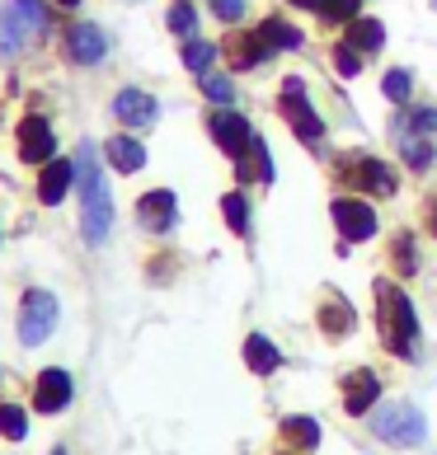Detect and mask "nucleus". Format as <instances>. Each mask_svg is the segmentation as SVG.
<instances>
[{"label":"nucleus","mask_w":437,"mask_h":455,"mask_svg":"<svg viewBox=\"0 0 437 455\" xmlns=\"http://www.w3.org/2000/svg\"><path fill=\"white\" fill-rule=\"evenodd\" d=\"M212 61H216V47L189 38V47H183V66H189V71H198V76H207V71H212Z\"/></svg>","instance_id":"a878e982"},{"label":"nucleus","mask_w":437,"mask_h":455,"mask_svg":"<svg viewBox=\"0 0 437 455\" xmlns=\"http://www.w3.org/2000/svg\"><path fill=\"white\" fill-rule=\"evenodd\" d=\"M433 226H437V207H433Z\"/></svg>","instance_id":"58836bf2"},{"label":"nucleus","mask_w":437,"mask_h":455,"mask_svg":"<svg viewBox=\"0 0 437 455\" xmlns=\"http://www.w3.org/2000/svg\"><path fill=\"white\" fill-rule=\"evenodd\" d=\"M372 432L391 446H418L428 436V423H424V413H418L414 403H391V409H381L372 418Z\"/></svg>","instance_id":"20e7f679"},{"label":"nucleus","mask_w":437,"mask_h":455,"mask_svg":"<svg viewBox=\"0 0 437 455\" xmlns=\"http://www.w3.org/2000/svg\"><path fill=\"white\" fill-rule=\"evenodd\" d=\"M170 28L179 33V38H193L198 33V10L189 5V0H174L170 5Z\"/></svg>","instance_id":"cd10ccee"},{"label":"nucleus","mask_w":437,"mask_h":455,"mask_svg":"<svg viewBox=\"0 0 437 455\" xmlns=\"http://www.w3.org/2000/svg\"><path fill=\"white\" fill-rule=\"evenodd\" d=\"M352 47H362V52H381V43H385V28L376 20H352Z\"/></svg>","instance_id":"4be33fe9"},{"label":"nucleus","mask_w":437,"mask_h":455,"mask_svg":"<svg viewBox=\"0 0 437 455\" xmlns=\"http://www.w3.org/2000/svg\"><path fill=\"white\" fill-rule=\"evenodd\" d=\"M76 179V164L71 160H47L43 164V179H38V197L47 202V207H57V202L66 197V188H71Z\"/></svg>","instance_id":"4468645a"},{"label":"nucleus","mask_w":437,"mask_h":455,"mask_svg":"<svg viewBox=\"0 0 437 455\" xmlns=\"http://www.w3.org/2000/svg\"><path fill=\"white\" fill-rule=\"evenodd\" d=\"M57 324V296L53 291H24V306H20V339L24 347H38Z\"/></svg>","instance_id":"39448f33"},{"label":"nucleus","mask_w":437,"mask_h":455,"mask_svg":"<svg viewBox=\"0 0 437 455\" xmlns=\"http://www.w3.org/2000/svg\"><path fill=\"white\" fill-rule=\"evenodd\" d=\"M376 300H381V339L395 357H418V319H414V306L400 286L381 282L376 286Z\"/></svg>","instance_id":"f03ea898"},{"label":"nucleus","mask_w":437,"mask_h":455,"mask_svg":"<svg viewBox=\"0 0 437 455\" xmlns=\"http://www.w3.org/2000/svg\"><path fill=\"white\" fill-rule=\"evenodd\" d=\"M268 57H273V47H268L259 33H255V38H240V43H235V66H259V61H268Z\"/></svg>","instance_id":"bb28decb"},{"label":"nucleus","mask_w":437,"mask_h":455,"mask_svg":"<svg viewBox=\"0 0 437 455\" xmlns=\"http://www.w3.org/2000/svg\"><path fill=\"white\" fill-rule=\"evenodd\" d=\"M334 226H339V235H344L348 244L372 240V235H376V212H372V202H362V197H339V202H334Z\"/></svg>","instance_id":"423d86ee"},{"label":"nucleus","mask_w":437,"mask_h":455,"mask_svg":"<svg viewBox=\"0 0 437 455\" xmlns=\"http://www.w3.org/2000/svg\"><path fill=\"white\" fill-rule=\"evenodd\" d=\"M381 94L391 99V104H405V99H409V71H391L381 80Z\"/></svg>","instance_id":"c85d7f7f"},{"label":"nucleus","mask_w":437,"mask_h":455,"mask_svg":"<svg viewBox=\"0 0 437 455\" xmlns=\"http://www.w3.org/2000/svg\"><path fill=\"white\" fill-rule=\"evenodd\" d=\"M405 123L418 132V137H433V132H437V108H414Z\"/></svg>","instance_id":"72a5a7b5"},{"label":"nucleus","mask_w":437,"mask_h":455,"mask_svg":"<svg viewBox=\"0 0 437 455\" xmlns=\"http://www.w3.org/2000/svg\"><path fill=\"white\" fill-rule=\"evenodd\" d=\"M320 14H325V20H334V24H344V20L358 14V0H320Z\"/></svg>","instance_id":"473e14b6"},{"label":"nucleus","mask_w":437,"mask_h":455,"mask_svg":"<svg viewBox=\"0 0 437 455\" xmlns=\"http://www.w3.org/2000/svg\"><path fill=\"white\" fill-rule=\"evenodd\" d=\"M259 38L273 47V52H287V47H301V33L292 24H282V20H263L259 24Z\"/></svg>","instance_id":"aec40b11"},{"label":"nucleus","mask_w":437,"mask_h":455,"mask_svg":"<svg viewBox=\"0 0 437 455\" xmlns=\"http://www.w3.org/2000/svg\"><path fill=\"white\" fill-rule=\"evenodd\" d=\"M282 117H287V123H292L306 141H315V137L325 132L320 117H315V108H311L306 85H301V80H287V85H282Z\"/></svg>","instance_id":"0eeeda50"},{"label":"nucleus","mask_w":437,"mask_h":455,"mask_svg":"<svg viewBox=\"0 0 437 455\" xmlns=\"http://www.w3.org/2000/svg\"><path fill=\"white\" fill-rule=\"evenodd\" d=\"M203 94L212 99V104H231V99H235V90H231V80L226 76H203Z\"/></svg>","instance_id":"c756f323"},{"label":"nucleus","mask_w":437,"mask_h":455,"mask_svg":"<svg viewBox=\"0 0 437 455\" xmlns=\"http://www.w3.org/2000/svg\"><path fill=\"white\" fill-rule=\"evenodd\" d=\"M334 66H339V76H358V71H362L358 47H352V43H339V47H334Z\"/></svg>","instance_id":"7c9ffc66"},{"label":"nucleus","mask_w":437,"mask_h":455,"mask_svg":"<svg viewBox=\"0 0 437 455\" xmlns=\"http://www.w3.org/2000/svg\"><path fill=\"white\" fill-rule=\"evenodd\" d=\"M174 193H165V188H156V193H146L142 202H137V216H142V226L146 230H156V235H165L174 226Z\"/></svg>","instance_id":"ddd939ff"},{"label":"nucleus","mask_w":437,"mask_h":455,"mask_svg":"<svg viewBox=\"0 0 437 455\" xmlns=\"http://www.w3.org/2000/svg\"><path fill=\"white\" fill-rule=\"evenodd\" d=\"M53 455H66V451H53Z\"/></svg>","instance_id":"ea45409f"},{"label":"nucleus","mask_w":437,"mask_h":455,"mask_svg":"<svg viewBox=\"0 0 437 455\" xmlns=\"http://www.w3.org/2000/svg\"><path fill=\"white\" fill-rule=\"evenodd\" d=\"M104 156H109L113 170H123V174H137L142 164H146V150H142V141H137V137H109Z\"/></svg>","instance_id":"dca6fc26"},{"label":"nucleus","mask_w":437,"mask_h":455,"mask_svg":"<svg viewBox=\"0 0 437 455\" xmlns=\"http://www.w3.org/2000/svg\"><path fill=\"white\" fill-rule=\"evenodd\" d=\"M53 150H57V137H53V127H47V117H24L20 123V156L28 164H47Z\"/></svg>","instance_id":"6e6552de"},{"label":"nucleus","mask_w":437,"mask_h":455,"mask_svg":"<svg viewBox=\"0 0 437 455\" xmlns=\"http://www.w3.org/2000/svg\"><path fill=\"white\" fill-rule=\"evenodd\" d=\"M66 52H71L80 66H94V61H104L109 38L99 33V24H76L71 33H66Z\"/></svg>","instance_id":"9b49d317"},{"label":"nucleus","mask_w":437,"mask_h":455,"mask_svg":"<svg viewBox=\"0 0 437 455\" xmlns=\"http://www.w3.org/2000/svg\"><path fill=\"white\" fill-rule=\"evenodd\" d=\"M320 324H325V333H334V339H344V333L352 329V306L339 291H329V300L320 306Z\"/></svg>","instance_id":"6ab92c4d"},{"label":"nucleus","mask_w":437,"mask_h":455,"mask_svg":"<svg viewBox=\"0 0 437 455\" xmlns=\"http://www.w3.org/2000/svg\"><path fill=\"white\" fill-rule=\"evenodd\" d=\"M113 113H117V123H127V127H150L156 123V99H150L146 90H123L113 99Z\"/></svg>","instance_id":"f8f14e48"},{"label":"nucleus","mask_w":437,"mask_h":455,"mask_svg":"<svg viewBox=\"0 0 437 455\" xmlns=\"http://www.w3.org/2000/svg\"><path fill=\"white\" fill-rule=\"evenodd\" d=\"M395 259L405 263V273L414 267V244H409V235H400V244H395Z\"/></svg>","instance_id":"c9c22d12"},{"label":"nucleus","mask_w":437,"mask_h":455,"mask_svg":"<svg viewBox=\"0 0 437 455\" xmlns=\"http://www.w3.org/2000/svg\"><path fill=\"white\" fill-rule=\"evenodd\" d=\"M212 14H216V20H226V24H235L245 14V0H212Z\"/></svg>","instance_id":"f704fd0d"},{"label":"nucleus","mask_w":437,"mask_h":455,"mask_svg":"<svg viewBox=\"0 0 437 455\" xmlns=\"http://www.w3.org/2000/svg\"><path fill=\"white\" fill-rule=\"evenodd\" d=\"M71 403V376L61 366H47L38 376V395H33V409L38 413H61Z\"/></svg>","instance_id":"9d476101"},{"label":"nucleus","mask_w":437,"mask_h":455,"mask_svg":"<svg viewBox=\"0 0 437 455\" xmlns=\"http://www.w3.org/2000/svg\"><path fill=\"white\" fill-rule=\"evenodd\" d=\"M47 24H53V14H47L43 0H10L5 14H0V52L14 57L24 43L43 38Z\"/></svg>","instance_id":"7ed1b4c3"},{"label":"nucleus","mask_w":437,"mask_h":455,"mask_svg":"<svg viewBox=\"0 0 437 455\" xmlns=\"http://www.w3.org/2000/svg\"><path fill=\"white\" fill-rule=\"evenodd\" d=\"M395 146L405 150V160L414 164V170H428V160H433V146H428V141H418V132L405 123V117L395 123Z\"/></svg>","instance_id":"a211bd4d"},{"label":"nucleus","mask_w":437,"mask_h":455,"mask_svg":"<svg viewBox=\"0 0 437 455\" xmlns=\"http://www.w3.org/2000/svg\"><path fill=\"white\" fill-rule=\"evenodd\" d=\"M212 141L226 150V156H245L249 141H255V132L240 113H212Z\"/></svg>","instance_id":"1a4fd4ad"},{"label":"nucleus","mask_w":437,"mask_h":455,"mask_svg":"<svg viewBox=\"0 0 437 455\" xmlns=\"http://www.w3.org/2000/svg\"><path fill=\"white\" fill-rule=\"evenodd\" d=\"M249 150H255V174L263 179V183H273V160H268V146L255 137V141H249ZM245 179H249V170H240Z\"/></svg>","instance_id":"2f4dec72"},{"label":"nucleus","mask_w":437,"mask_h":455,"mask_svg":"<svg viewBox=\"0 0 437 455\" xmlns=\"http://www.w3.org/2000/svg\"><path fill=\"white\" fill-rule=\"evenodd\" d=\"M76 179H80V197H85V212H80V230H85V244H104L113 230V202H109V183L94 164V141H80L76 150Z\"/></svg>","instance_id":"f257e3e1"},{"label":"nucleus","mask_w":437,"mask_h":455,"mask_svg":"<svg viewBox=\"0 0 437 455\" xmlns=\"http://www.w3.org/2000/svg\"><path fill=\"white\" fill-rule=\"evenodd\" d=\"M292 5H306V10H320V0H292Z\"/></svg>","instance_id":"e433bc0d"},{"label":"nucleus","mask_w":437,"mask_h":455,"mask_svg":"<svg viewBox=\"0 0 437 455\" xmlns=\"http://www.w3.org/2000/svg\"><path fill=\"white\" fill-rule=\"evenodd\" d=\"M61 5H66V10H76V5H80V0H61Z\"/></svg>","instance_id":"4c0bfd02"},{"label":"nucleus","mask_w":437,"mask_h":455,"mask_svg":"<svg viewBox=\"0 0 437 455\" xmlns=\"http://www.w3.org/2000/svg\"><path fill=\"white\" fill-rule=\"evenodd\" d=\"M376 395H381V380L372 376V371H352V376H348V399H344V409H348L352 418H362V413L376 403Z\"/></svg>","instance_id":"2eb2a0df"},{"label":"nucleus","mask_w":437,"mask_h":455,"mask_svg":"<svg viewBox=\"0 0 437 455\" xmlns=\"http://www.w3.org/2000/svg\"><path fill=\"white\" fill-rule=\"evenodd\" d=\"M352 179H358L362 188H372V193H391V188H395L381 160H362V170H352Z\"/></svg>","instance_id":"b1692460"},{"label":"nucleus","mask_w":437,"mask_h":455,"mask_svg":"<svg viewBox=\"0 0 437 455\" xmlns=\"http://www.w3.org/2000/svg\"><path fill=\"white\" fill-rule=\"evenodd\" d=\"M222 212H226V226H231L235 235L249 230V202H245V193H226V197H222Z\"/></svg>","instance_id":"393cba45"},{"label":"nucleus","mask_w":437,"mask_h":455,"mask_svg":"<svg viewBox=\"0 0 437 455\" xmlns=\"http://www.w3.org/2000/svg\"><path fill=\"white\" fill-rule=\"evenodd\" d=\"M245 362H249V371H255V376H273L282 357H278V347L268 343L263 333H249V339H245Z\"/></svg>","instance_id":"f3484780"},{"label":"nucleus","mask_w":437,"mask_h":455,"mask_svg":"<svg viewBox=\"0 0 437 455\" xmlns=\"http://www.w3.org/2000/svg\"><path fill=\"white\" fill-rule=\"evenodd\" d=\"M0 436H10V442H24L28 436V413L20 403H0Z\"/></svg>","instance_id":"5701e85b"},{"label":"nucleus","mask_w":437,"mask_h":455,"mask_svg":"<svg viewBox=\"0 0 437 455\" xmlns=\"http://www.w3.org/2000/svg\"><path fill=\"white\" fill-rule=\"evenodd\" d=\"M282 436L296 442L301 451H311L315 442H320V423H315V418H287V423H282Z\"/></svg>","instance_id":"412c9836"}]
</instances>
